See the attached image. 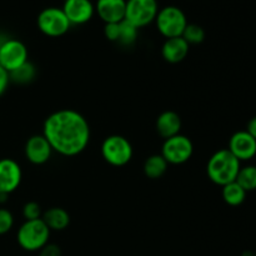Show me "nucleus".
Segmentation results:
<instances>
[{"label": "nucleus", "mask_w": 256, "mask_h": 256, "mask_svg": "<svg viewBox=\"0 0 256 256\" xmlns=\"http://www.w3.org/2000/svg\"><path fill=\"white\" fill-rule=\"evenodd\" d=\"M9 82H10L9 72H8L6 70L0 65V96L6 92L8 86H9Z\"/></svg>", "instance_id": "cd10ccee"}, {"label": "nucleus", "mask_w": 256, "mask_h": 256, "mask_svg": "<svg viewBox=\"0 0 256 256\" xmlns=\"http://www.w3.org/2000/svg\"><path fill=\"white\" fill-rule=\"evenodd\" d=\"M28 55L29 54L24 42L18 39H6L0 48V65L8 72H12L29 62Z\"/></svg>", "instance_id": "1a4fd4ad"}, {"label": "nucleus", "mask_w": 256, "mask_h": 256, "mask_svg": "<svg viewBox=\"0 0 256 256\" xmlns=\"http://www.w3.org/2000/svg\"><path fill=\"white\" fill-rule=\"evenodd\" d=\"M36 76V68L34 66V64H32L30 62H26L25 64H22V66H19L18 69L12 70V72H9L10 82H15V84H29Z\"/></svg>", "instance_id": "aec40b11"}, {"label": "nucleus", "mask_w": 256, "mask_h": 256, "mask_svg": "<svg viewBox=\"0 0 256 256\" xmlns=\"http://www.w3.org/2000/svg\"><path fill=\"white\" fill-rule=\"evenodd\" d=\"M190 45L182 36L170 38L162 44V55L165 62L170 64H178L186 58Z\"/></svg>", "instance_id": "2eb2a0df"}, {"label": "nucleus", "mask_w": 256, "mask_h": 256, "mask_svg": "<svg viewBox=\"0 0 256 256\" xmlns=\"http://www.w3.org/2000/svg\"><path fill=\"white\" fill-rule=\"evenodd\" d=\"M62 12L72 25H82L94 16L95 5L90 0H65Z\"/></svg>", "instance_id": "f8f14e48"}, {"label": "nucleus", "mask_w": 256, "mask_h": 256, "mask_svg": "<svg viewBox=\"0 0 256 256\" xmlns=\"http://www.w3.org/2000/svg\"><path fill=\"white\" fill-rule=\"evenodd\" d=\"M42 208L38 202H29L24 205L22 208V216L25 220H36L42 219Z\"/></svg>", "instance_id": "b1692460"}, {"label": "nucleus", "mask_w": 256, "mask_h": 256, "mask_svg": "<svg viewBox=\"0 0 256 256\" xmlns=\"http://www.w3.org/2000/svg\"><path fill=\"white\" fill-rule=\"evenodd\" d=\"M242 256H256V254H254V252H242Z\"/></svg>", "instance_id": "2f4dec72"}, {"label": "nucleus", "mask_w": 256, "mask_h": 256, "mask_svg": "<svg viewBox=\"0 0 256 256\" xmlns=\"http://www.w3.org/2000/svg\"><path fill=\"white\" fill-rule=\"evenodd\" d=\"M52 149L44 135H32L25 144V156L32 164L42 165L52 158Z\"/></svg>", "instance_id": "ddd939ff"}, {"label": "nucleus", "mask_w": 256, "mask_h": 256, "mask_svg": "<svg viewBox=\"0 0 256 256\" xmlns=\"http://www.w3.org/2000/svg\"><path fill=\"white\" fill-rule=\"evenodd\" d=\"M138 32L139 29L136 26L124 19L122 22H120V34L118 42H120L122 45H126V46L134 44L138 39Z\"/></svg>", "instance_id": "4be33fe9"}, {"label": "nucleus", "mask_w": 256, "mask_h": 256, "mask_svg": "<svg viewBox=\"0 0 256 256\" xmlns=\"http://www.w3.org/2000/svg\"><path fill=\"white\" fill-rule=\"evenodd\" d=\"M194 152V145L188 136L178 134L165 139L162 148V155L168 164L182 165L189 162Z\"/></svg>", "instance_id": "6e6552de"}, {"label": "nucleus", "mask_w": 256, "mask_h": 256, "mask_svg": "<svg viewBox=\"0 0 256 256\" xmlns=\"http://www.w3.org/2000/svg\"><path fill=\"white\" fill-rule=\"evenodd\" d=\"M242 168V162L228 149L218 150L212 155L206 165L209 179L219 186L235 182Z\"/></svg>", "instance_id": "f03ea898"}, {"label": "nucleus", "mask_w": 256, "mask_h": 256, "mask_svg": "<svg viewBox=\"0 0 256 256\" xmlns=\"http://www.w3.org/2000/svg\"><path fill=\"white\" fill-rule=\"evenodd\" d=\"M158 12L156 0H126L125 20L140 29L155 22Z\"/></svg>", "instance_id": "0eeeda50"}, {"label": "nucleus", "mask_w": 256, "mask_h": 256, "mask_svg": "<svg viewBox=\"0 0 256 256\" xmlns=\"http://www.w3.org/2000/svg\"><path fill=\"white\" fill-rule=\"evenodd\" d=\"M8 198H9V195L0 192V202H5L8 200Z\"/></svg>", "instance_id": "c756f323"}, {"label": "nucleus", "mask_w": 256, "mask_h": 256, "mask_svg": "<svg viewBox=\"0 0 256 256\" xmlns=\"http://www.w3.org/2000/svg\"><path fill=\"white\" fill-rule=\"evenodd\" d=\"M182 39L189 45H196L204 42L205 39V30L198 24H189L188 22L186 28L184 29L182 35Z\"/></svg>", "instance_id": "5701e85b"}, {"label": "nucleus", "mask_w": 256, "mask_h": 256, "mask_svg": "<svg viewBox=\"0 0 256 256\" xmlns=\"http://www.w3.org/2000/svg\"><path fill=\"white\" fill-rule=\"evenodd\" d=\"M166 160L162 158V154H155L148 158L144 162V174L149 179H159L168 170Z\"/></svg>", "instance_id": "a211bd4d"}, {"label": "nucleus", "mask_w": 256, "mask_h": 256, "mask_svg": "<svg viewBox=\"0 0 256 256\" xmlns=\"http://www.w3.org/2000/svg\"><path fill=\"white\" fill-rule=\"evenodd\" d=\"M22 179V168L15 160L9 158L0 159V192L12 194L19 188Z\"/></svg>", "instance_id": "9d476101"}, {"label": "nucleus", "mask_w": 256, "mask_h": 256, "mask_svg": "<svg viewBox=\"0 0 256 256\" xmlns=\"http://www.w3.org/2000/svg\"><path fill=\"white\" fill-rule=\"evenodd\" d=\"M126 0H98L95 12L105 24L120 22L125 19Z\"/></svg>", "instance_id": "4468645a"}, {"label": "nucleus", "mask_w": 256, "mask_h": 256, "mask_svg": "<svg viewBox=\"0 0 256 256\" xmlns=\"http://www.w3.org/2000/svg\"><path fill=\"white\" fill-rule=\"evenodd\" d=\"M6 39H8V38L5 36V35H2V34H0V48H2V45L4 44L5 42H6Z\"/></svg>", "instance_id": "7c9ffc66"}, {"label": "nucleus", "mask_w": 256, "mask_h": 256, "mask_svg": "<svg viewBox=\"0 0 256 256\" xmlns=\"http://www.w3.org/2000/svg\"><path fill=\"white\" fill-rule=\"evenodd\" d=\"M36 24L40 32L50 38L62 36L72 26L62 8L54 6L42 10L38 15Z\"/></svg>", "instance_id": "423d86ee"}, {"label": "nucleus", "mask_w": 256, "mask_h": 256, "mask_svg": "<svg viewBox=\"0 0 256 256\" xmlns=\"http://www.w3.org/2000/svg\"><path fill=\"white\" fill-rule=\"evenodd\" d=\"M155 128L160 136L164 139H169V138L180 134L182 119L178 112H172V110H166L158 116Z\"/></svg>", "instance_id": "dca6fc26"}, {"label": "nucleus", "mask_w": 256, "mask_h": 256, "mask_svg": "<svg viewBox=\"0 0 256 256\" xmlns=\"http://www.w3.org/2000/svg\"><path fill=\"white\" fill-rule=\"evenodd\" d=\"M248 192L238 184L236 182H232L222 186V199L230 206H239L246 199Z\"/></svg>", "instance_id": "6ab92c4d"}, {"label": "nucleus", "mask_w": 256, "mask_h": 256, "mask_svg": "<svg viewBox=\"0 0 256 256\" xmlns=\"http://www.w3.org/2000/svg\"><path fill=\"white\" fill-rule=\"evenodd\" d=\"M42 220L48 228L54 232L65 230L70 224V215L62 208H50L46 212H42Z\"/></svg>", "instance_id": "f3484780"}, {"label": "nucleus", "mask_w": 256, "mask_h": 256, "mask_svg": "<svg viewBox=\"0 0 256 256\" xmlns=\"http://www.w3.org/2000/svg\"><path fill=\"white\" fill-rule=\"evenodd\" d=\"M246 132L252 135V138L256 140V116L252 118L248 122V126H246Z\"/></svg>", "instance_id": "c85d7f7f"}, {"label": "nucleus", "mask_w": 256, "mask_h": 256, "mask_svg": "<svg viewBox=\"0 0 256 256\" xmlns=\"http://www.w3.org/2000/svg\"><path fill=\"white\" fill-rule=\"evenodd\" d=\"M255 254H256V252H255Z\"/></svg>", "instance_id": "473e14b6"}, {"label": "nucleus", "mask_w": 256, "mask_h": 256, "mask_svg": "<svg viewBox=\"0 0 256 256\" xmlns=\"http://www.w3.org/2000/svg\"><path fill=\"white\" fill-rule=\"evenodd\" d=\"M120 34V22H110L105 24L104 26V35L110 42H119Z\"/></svg>", "instance_id": "a878e982"}, {"label": "nucleus", "mask_w": 256, "mask_h": 256, "mask_svg": "<svg viewBox=\"0 0 256 256\" xmlns=\"http://www.w3.org/2000/svg\"><path fill=\"white\" fill-rule=\"evenodd\" d=\"M235 182L242 188L246 192L256 190V166L255 165H246L240 168Z\"/></svg>", "instance_id": "412c9836"}, {"label": "nucleus", "mask_w": 256, "mask_h": 256, "mask_svg": "<svg viewBox=\"0 0 256 256\" xmlns=\"http://www.w3.org/2000/svg\"><path fill=\"white\" fill-rule=\"evenodd\" d=\"M228 150L240 162H248V160L252 159L256 155V140L246 130L236 132L230 138Z\"/></svg>", "instance_id": "9b49d317"}, {"label": "nucleus", "mask_w": 256, "mask_h": 256, "mask_svg": "<svg viewBox=\"0 0 256 256\" xmlns=\"http://www.w3.org/2000/svg\"><path fill=\"white\" fill-rule=\"evenodd\" d=\"M102 159L112 166H124L132 160V146L126 138L110 135L102 144Z\"/></svg>", "instance_id": "39448f33"}, {"label": "nucleus", "mask_w": 256, "mask_h": 256, "mask_svg": "<svg viewBox=\"0 0 256 256\" xmlns=\"http://www.w3.org/2000/svg\"><path fill=\"white\" fill-rule=\"evenodd\" d=\"M14 216L8 209H0V235H5L12 229Z\"/></svg>", "instance_id": "393cba45"}, {"label": "nucleus", "mask_w": 256, "mask_h": 256, "mask_svg": "<svg viewBox=\"0 0 256 256\" xmlns=\"http://www.w3.org/2000/svg\"><path fill=\"white\" fill-rule=\"evenodd\" d=\"M50 229L42 219L25 220L16 234L18 244L25 252H39L49 244Z\"/></svg>", "instance_id": "7ed1b4c3"}, {"label": "nucleus", "mask_w": 256, "mask_h": 256, "mask_svg": "<svg viewBox=\"0 0 256 256\" xmlns=\"http://www.w3.org/2000/svg\"><path fill=\"white\" fill-rule=\"evenodd\" d=\"M42 135L52 152L62 156H75L84 152L90 142V126L80 112L62 109L52 112L42 125Z\"/></svg>", "instance_id": "f257e3e1"}, {"label": "nucleus", "mask_w": 256, "mask_h": 256, "mask_svg": "<svg viewBox=\"0 0 256 256\" xmlns=\"http://www.w3.org/2000/svg\"><path fill=\"white\" fill-rule=\"evenodd\" d=\"M38 256H62V249L55 244H46L39 250Z\"/></svg>", "instance_id": "bb28decb"}, {"label": "nucleus", "mask_w": 256, "mask_h": 256, "mask_svg": "<svg viewBox=\"0 0 256 256\" xmlns=\"http://www.w3.org/2000/svg\"><path fill=\"white\" fill-rule=\"evenodd\" d=\"M155 24L160 34L166 39L182 36L188 25V19L180 8L169 5L158 12Z\"/></svg>", "instance_id": "20e7f679"}]
</instances>
